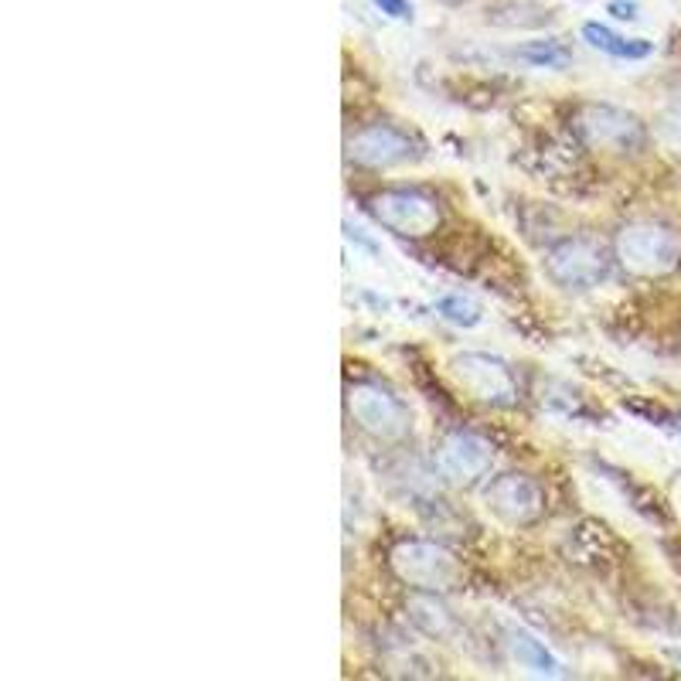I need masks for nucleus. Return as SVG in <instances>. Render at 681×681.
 <instances>
[{
  "label": "nucleus",
  "mask_w": 681,
  "mask_h": 681,
  "mask_svg": "<svg viewBox=\"0 0 681 681\" xmlns=\"http://www.w3.org/2000/svg\"><path fill=\"white\" fill-rule=\"evenodd\" d=\"M613 256L634 276H668L681 263V235L665 222H631L616 232Z\"/></svg>",
  "instance_id": "1"
},
{
  "label": "nucleus",
  "mask_w": 681,
  "mask_h": 681,
  "mask_svg": "<svg viewBox=\"0 0 681 681\" xmlns=\"http://www.w3.org/2000/svg\"><path fill=\"white\" fill-rule=\"evenodd\" d=\"M389 566L392 573L413 586V590L426 593H450L460 586V563L457 555L447 552L437 542H423V539H402L389 552Z\"/></svg>",
  "instance_id": "2"
},
{
  "label": "nucleus",
  "mask_w": 681,
  "mask_h": 681,
  "mask_svg": "<svg viewBox=\"0 0 681 681\" xmlns=\"http://www.w3.org/2000/svg\"><path fill=\"white\" fill-rule=\"evenodd\" d=\"M345 406H348V416L351 423L368 432V437L376 440H402L413 426V416L406 409V402L399 395H392L389 389L376 385V382H355L348 385V395H345Z\"/></svg>",
  "instance_id": "3"
},
{
  "label": "nucleus",
  "mask_w": 681,
  "mask_h": 681,
  "mask_svg": "<svg viewBox=\"0 0 681 681\" xmlns=\"http://www.w3.org/2000/svg\"><path fill=\"white\" fill-rule=\"evenodd\" d=\"M573 130L590 150L637 153L644 147V123L634 113L607 103H582L573 116Z\"/></svg>",
  "instance_id": "4"
},
{
  "label": "nucleus",
  "mask_w": 681,
  "mask_h": 681,
  "mask_svg": "<svg viewBox=\"0 0 681 681\" xmlns=\"http://www.w3.org/2000/svg\"><path fill=\"white\" fill-rule=\"evenodd\" d=\"M368 215L382 229L402 235V239H423L432 235L440 226V205L416 188H392L368 198Z\"/></svg>",
  "instance_id": "5"
},
{
  "label": "nucleus",
  "mask_w": 681,
  "mask_h": 681,
  "mask_svg": "<svg viewBox=\"0 0 681 681\" xmlns=\"http://www.w3.org/2000/svg\"><path fill=\"white\" fill-rule=\"evenodd\" d=\"M545 269L555 287L593 290L610 276V256L597 239L573 235V239L555 242L545 253Z\"/></svg>",
  "instance_id": "6"
},
{
  "label": "nucleus",
  "mask_w": 681,
  "mask_h": 681,
  "mask_svg": "<svg viewBox=\"0 0 681 681\" xmlns=\"http://www.w3.org/2000/svg\"><path fill=\"white\" fill-rule=\"evenodd\" d=\"M450 376L471 399L487 402V406H515L518 402L515 371L508 368V361L494 355H481V351L457 355L450 361Z\"/></svg>",
  "instance_id": "7"
},
{
  "label": "nucleus",
  "mask_w": 681,
  "mask_h": 681,
  "mask_svg": "<svg viewBox=\"0 0 681 681\" xmlns=\"http://www.w3.org/2000/svg\"><path fill=\"white\" fill-rule=\"evenodd\" d=\"M490 515H498L511 529H529L545 515V490L529 474H501L484 487Z\"/></svg>",
  "instance_id": "8"
},
{
  "label": "nucleus",
  "mask_w": 681,
  "mask_h": 681,
  "mask_svg": "<svg viewBox=\"0 0 681 681\" xmlns=\"http://www.w3.org/2000/svg\"><path fill=\"white\" fill-rule=\"evenodd\" d=\"M345 150H348L351 164L382 171V168H395V164L413 161L419 153V143L406 130L392 127V123H371V127H361L348 137Z\"/></svg>",
  "instance_id": "9"
},
{
  "label": "nucleus",
  "mask_w": 681,
  "mask_h": 681,
  "mask_svg": "<svg viewBox=\"0 0 681 681\" xmlns=\"http://www.w3.org/2000/svg\"><path fill=\"white\" fill-rule=\"evenodd\" d=\"M490 463H494V447L484 437H477V432H468V429L447 432V437L440 440V447H437L440 474L450 484H460V487H471L481 477H487Z\"/></svg>",
  "instance_id": "10"
},
{
  "label": "nucleus",
  "mask_w": 681,
  "mask_h": 681,
  "mask_svg": "<svg viewBox=\"0 0 681 681\" xmlns=\"http://www.w3.org/2000/svg\"><path fill=\"white\" fill-rule=\"evenodd\" d=\"M409 621L416 631H423L432 640H447L457 634V621L453 613L447 610V603L440 600V593H426L416 590V597L409 600Z\"/></svg>",
  "instance_id": "11"
},
{
  "label": "nucleus",
  "mask_w": 681,
  "mask_h": 681,
  "mask_svg": "<svg viewBox=\"0 0 681 681\" xmlns=\"http://www.w3.org/2000/svg\"><path fill=\"white\" fill-rule=\"evenodd\" d=\"M508 647H511V658L518 661V668L532 671V674H545V678L563 674V665L552 658V651L535 634L515 627V631H508Z\"/></svg>",
  "instance_id": "12"
},
{
  "label": "nucleus",
  "mask_w": 681,
  "mask_h": 681,
  "mask_svg": "<svg viewBox=\"0 0 681 681\" xmlns=\"http://www.w3.org/2000/svg\"><path fill=\"white\" fill-rule=\"evenodd\" d=\"M582 42L603 51V55H613V58H627V61H637V58H647L655 51L651 42L644 38H621L616 31H610L607 24H597V21H586L582 24Z\"/></svg>",
  "instance_id": "13"
},
{
  "label": "nucleus",
  "mask_w": 681,
  "mask_h": 681,
  "mask_svg": "<svg viewBox=\"0 0 681 681\" xmlns=\"http://www.w3.org/2000/svg\"><path fill=\"white\" fill-rule=\"evenodd\" d=\"M515 55L521 61H529V66H535V69H566L569 58H573V51L563 42H552V38L521 45V48H515Z\"/></svg>",
  "instance_id": "14"
},
{
  "label": "nucleus",
  "mask_w": 681,
  "mask_h": 681,
  "mask_svg": "<svg viewBox=\"0 0 681 681\" xmlns=\"http://www.w3.org/2000/svg\"><path fill=\"white\" fill-rule=\"evenodd\" d=\"M437 311H440V318H447L457 327H474V324H481V303L471 300V297H460V293L443 297L437 303Z\"/></svg>",
  "instance_id": "15"
},
{
  "label": "nucleus",
  "mask_w": 681,
  "mask_h": 681,
  "mask_svg": "<svg viewBox=\"0 0 681 681\" xmlns=\"http://www.w3.org/2000/svg\"><path fill=\"white\" fill-rule=\"evenodd\" d=\"M655 137L665 150L681 153V103L668 106L658 119H655Z\"/></svg>",
  "instance_id": "16"
},
{
  "label": "nucleus",
  "mask_w": 681,
  "mask_h": 681,
  "mask_svg": "<svg viewBox=\"0 0 681 681\" xmlns=\"http://www.w3.org/2000/svg\"><path fill=\"white\" fill-rule=\"evenodd\" d=\"M371 4H376L392 21H409L413 18V4H409V0H371Z\"/></svg>",
  "instance_id": "17"
},
{
  "label": "nucleus",
  "mask_w": 681,
  "mask_h": 681,
  "mask_svg": "<svg viewBox=\"0 0 681 681\" xmlns=\"http://www.w3.org/2000/svg\"><path fill=\"white\" fill-rule=\"evenodd\" d=\"M607 11H610L616 21H634V18H637V4H631V0H610Z\"/></svg>",
  "instance_id": "18"
},
{
  "label": "nucleus",
  "mask_w": 681,
  "mask_h": 681,
  "mask_svg": "<svg viewBox=\"0 0 681 681\" xmlns=\"http://www.w3.org/2000/svg\"><path fill=\"white\" fill-rule=\"evenodd\" d=\"M671 658H674V661H678V665H681V655H678V651H671Z\"/></svg>",
  "instance_id": "19"
}]
</instances>
